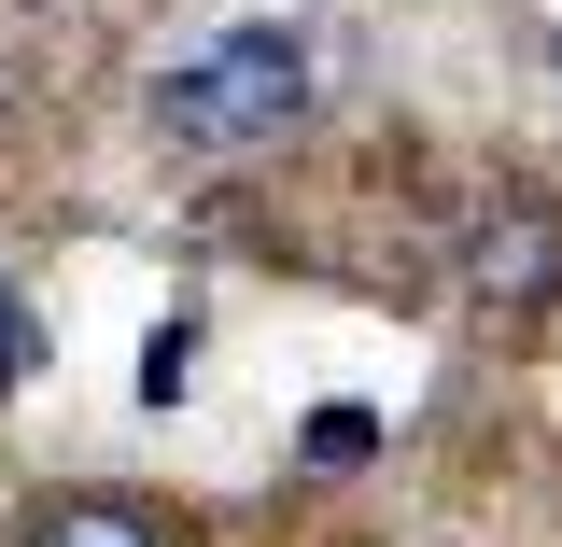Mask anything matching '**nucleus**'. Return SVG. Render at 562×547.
<instances>
[{
  "mask_svg": "<svg viewBox=\"0 0 562 547\" xmlns=\"http://www.w3.org/2000/svg\"><path fill=\"white\" fill-rule=\"evenodd\" d=\"M310 113V57H295V29H239V43H211L155 84V127L169 155H268L281 127Z\"/></svg>",
  "mask_w": 562,
  "mask_h": 547,
  "instance_id": "nucleus-1",
  "label": "nucleus"
},
{
  "mask_svg": "<svg viewBox=\"0 0 562 547\" xmlns=\"http://www.w3.org/2000/svg\"><path fill=\"white\" fill-rule=\"evenodd\" d=\"M464 295L479 309H549L562 295V210L549 197H479V225H464Z\"/></svg>",
  "mask_w": 562,
  "mask_h": 547,
  "instance_id": "nucleus-2",
  "label": "nucleus"
},
{
  "mask_svg": "<svg viewBox=\"0 0 562 547\" xmlns=\"http://www.w3.org/2000/svg\"><path fill=\"white\" fill-rule=\"evenodd\" d=\"M14 547H169V520L127 505V491H43V505L14 520Z\"/></svg>",
  "mask_w": 562,
  "mask_h": 547,
  "instance_id": "nucleus-3",
  "label": "nucleus"
},
{
  "mask_svg": "<svg viewBox=\"0 0 562 547\" xmlns=\"http://www.w3.org/2000/svg\"><path fill=\"white\" fill-rule=\"evenodd\" d=\"M366 449H380V421H366V408H324V421H310V464H366Z\"/></svg>",
  "mask_w": 562,
  "mask_h": 547,
  "instance_id": "nucleus-4",
  "label": "nucleus"
},
{
  "mask_svg": "<svg viewBox=\"0 0 562 547\" xmlns=\"http://www.w3.org/2000/svg\"><path fill=\"white\" fill-rule=\"evenodd\" d=\"M0 379H29V309H14V281H0Z\"/></svg>",
  "mask_w": 562,
  "mask_h": 547,
  "instance_id": "nucleus-5",
  "label": "nucleus"
},
{
  "mask_svg": "<svg viewBox=\"0 0 562 547\" xmlns=\"http://www.w3.org/2000/svg\"><path fill=\"white\" fill-rule=\"evenodd\" d=\"M14 99H29V84H14V57H0V127H14Z\"/></svg>",
  "mask_w": 562,
  "mask_h": 547,
  "instance_id": "nucleus-6",
  "label": "nucleus"
},
{
  "mask_svg": "<svg viewBox=\"0 0 562 547\" xmlns=\"http://www.w3.org/2000/svg\"><path fill=\"white\" fill-rule=\"evenodd\" d=\"M549 70H562V0H549Z\"/></svg>",
  "mask_w": 562,
  "mask_h": 547,
  "instance_id": "nucleus-7",
  "label": "nucleus"
}]
</instances>
